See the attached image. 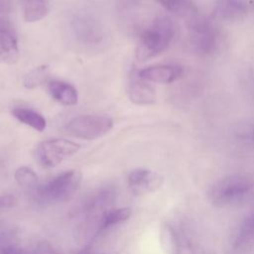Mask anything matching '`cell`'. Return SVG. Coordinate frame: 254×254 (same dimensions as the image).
<instances>
[{"mask_svg":"<svg viewBox=\"0 0 254 254\" xmlns=\"http://www.w3.org/2000/svg\"><path fill=\"white\" fill-rule=\"evenodd\" d=\"M1 254H26V252L23 249L16 246L15 244H11L7 246L5 249H3Z\"/></svg>","mask_w":254,"mask_h":254,"instance_id":"obj_26","label":"cell"},{"mask_svg":"<svg viewBox=\"0 0 254 254\" xmlns=\"http://www.w3.org/2000/svg\"><path fill=\"white\" fill-rule=\"evenodd\" d=\"M247 11L243 0H220L217 4V14L225 19L239 18Z\"/></svg>","mask_w":254,"mask_h":254,"instance_id":"obj_17","label":"cell"},{"mask_svg":"<svg viewBox=\"0 0 254 254\" xmlns=\"http://www.w3.org/2000/svg\"><path fill=\"white\" fill-rule=\"evenodd\" d=\"M129 96L130 100L136 104H151L155 101L154 89L140 77L131 81Z\"/></svg>","mask_w":254,"mask_h":254,"instance_id":"obj_13","label":"cell"},{"mask_svg":"<svg viewBox=\"0 0 254 254\" xmlns=\"http://www.w3.org/2000/svg\"><path fill=\"white\" fill-rule=\"evenodd\" d=\"M81 173L78 170L64 172L37 190L40 200L46 203H59L70 198L79 188Z\"/></svg>","mask_w":254,"mask_h":254,"instance_id":"obj_3","label":"cell"},{"mask_svg":"<svg viewBox=\"0 0 254 254\" xmlns=\"http://www.w3.org/2000/svg\"><path fill=\"white\" fill-rule=\"evenodd\" d=\"M49 91L53 98L63 105L71 106L77 102V91L68 82L53 80L49 83Z\"/></svg>","mask_w":254,"mask_h":254,"instance_id":"obj_11","label":"cell"},{"mask_svg":"<svg viewBox=\"0 0 254 254\" xmlns=\"http://www.w3.org/2000/svg\"><path fill=\"white\" fill-rule=\"evenodd\" d=\"M79 149V144L66 139H49L37 146L35 158L42 167L55 168L64 159L75 154Z\"/></svg>","mask_w":254,"mask_h":254,"instance_id":"obj_4","label":"cell"},{"mask_svg":"<svg viewBox=\"0 0 254 254\" xmlns=\"http://www.w3.org/2000/svg\"><path fill=\"white\" fill-rule=\"evenodd\" d=\"M254 237V218L248 219L239 229L235 240H234V247L236 249H244L249 245Z\"/></svg>","mask_w":254,"mask_h":254,"instance_id":"obj_20","label":"cell"},{"mask_svg":"<svg viewBox=\"0 0 254 254\" xmlns=\"http://www.w3.org/2000/svg\"><path fill=\"white\" fill-rule=\"evenodd\" d=\"M181 243V236L176 229L168 222L160 226V244L165 254H178Z\"/></svg>","mask_w":254,"mask_h":254,"instance_id":"obj_14","label":"cell"},{"mask_svg":"<svg viewBox=\"0 0 254 254\" xmlns=\"http://www.w3.org/2000/svg\"><path fill=\"white\" fill-rule=\"evenodd\" d=\"M158 2L166 10L179 15L189 14L192 9H194L190 0H158Z\"/></svg>","mask_w":254,"mask_h":254,"instance_id":"obj_21","label":"cell"},{"mask_svg":"<svg viewBox=\"0 0 254 254\" xmlns=\"http://www.w3.org/2000/svg\"><path fill=\"white\" fill-rule=\"evenodd\" d=\"M12 114L20 122L32 127L33 129L39 132L44 131L46 129V119L39 112L33 109L25 107H15L12 110Z\"/></svg>","mask_w":254,"mask_h":254,"instance_id":"obj_15","label":"cell"},{"mask_svg":"<svg viewBox=\"0 0 254 254\" xmlns=\"http://www.w3.org/2000/svg\"><path fill=\"white\" fill-rule=\"evenodd\" d=\"M132 209L130 207L109 208L101 213L97 222V232L104 231L114 225L122 223L130 218Z\"/></svg>","mask_w":254,"mask_h":254,"instance_id":"obj_12","label":"cell"},{"mask_svg":"<svg viewBox=\"0 0 254 254\" xmlns=\"http://www.w3.org/2000/svg\"><path fill=\"white\" fill-rule=\"evenodd\" d=\"M113 200V193L109 190H101L96 194H94L92 197L89 198L86 204V208L88 210H94L101 207H104L105 205H108Z\"/></svg>","mask_w":254,"mask_h":254,"instance_id":"obj_22","label":"cell"},{"mask_svg":"<svg viewBox=\"0 0 254 254\" xmlns=\"http://www.w3.org/2000/svg\"><path fill=\"white\" fill-rule=\"evenodd\" d=\"M178 254H196V251L190 240H189L188 238L181 237V243Z\"/></svg>","mask_w":254,"mask_h":254,"instance_id":"obj_23","label":"cell"},{"mask_svg":"<svg viewBox=\"0 0 254 254\" xmlns=\"http://www.w3.org/2000/svg\"><path fill=\"white\" fill-rule=\"evenodd\" d=\"M23 16L26 22H37L49 12V0H22Z\"/></svg>","mask_w":254,"mask_h":254,"instance_id":"obj_16","label":"cell"},{"mask_svg":"<svg viewBox=\"0 0 254 254\" xmlns=\"http://www.w3.org/2000/svg\"><path fill=\"white\" fill-rule=\"evenodd\" d=\"M79 254H91L87 249H84V250H82Z\"/></svg>","mask_w":254,"mask_h":254,"instance_id":"obj_29","label":"cell"},{"mask_svg":"<svg viewBox=\"0 0 254 254\" xmlns=\"http://www.w3.org/2000/svg\"><path fill=\"white\" fill-rule=\"evenodd\" d=\"M113 126L111 118L98 115H81L72 118L64 127L67 134L81 139L93 140L105 135Z\"/></svg>","mask_w":254,"mask_h":254,"instance_id":"obj_5","label":"cell"},{"mask_svg":"<svg viewBox=\"0 0 254 254\" xmlns=\"http://www.w3.org/2000/svg\"><path fill=\"white\" fill-rule=\"evenodd\" d=\"M181 66L173 64H158L145 67L138 72V76L144 80L157 83H171L182 76Z\"/></svg>","mask_w":254,"mask_h":254,"instance_id":"obj_9","label":"cell"},{"mask_svg":"<svg viewBox=\"0 0 254 254\" xmlns=\"http://www.w3.org/2000/svg\"><path fill=\"white\" fill-rule=\"evenodd\" d=\"M10 1L9 0H0V15L9 10Z\"/></svg>","mask_w":254,"mask_h":254,"instance_id":"obj_28","label":"cell"},{"mask_svg":"<svg viewBox=\"0 0 254 254\" xmlns=\"http://www.w3.org/2000/svg\"><path fill=\"white\" fill-rule=\"evenodd\" d=\"M12 203H13V196H11V195L0 196V209L9 207Z\"/></svg>","mask_w":254,"mask_h":254,"instance_id":"obj_27","label":"cell"},{"mask_svg":"<svg viewBox=\"0 0 254 254\" xmlns=\"http://www.w3.org/2000/svg\"><path fill=\"white\" fill-rule=\"evenodd\" d=\"M175 34V27L171 19L161 17L145 29L139 40L136 57L139 61H147L161 54L169 46Z\"/></svg>","mask_w":254,"mask_h":254,"instance_id":"obj_2","label":"cell"},{"mask_svg":"<svg viewBox=\"0 0 254 254\" xmlns=\"http://www.w3.org/2000/svg\"><path fill=\"white\" fill-rule=\"evenodd\" d=\"M19 56L18 39L10 22L0 18V63L12 64L17 62Z\"/></svg>","mask_w":254,"mask_h":254,"instance_id":"obj_8","label":"cell"},{"mask_svg":"<svg viewBox=\"0 0 254 254\" xmlns=\"http://www.w3.org/2000/svg\"><path fill=\"white\" fill-rule=\"evenodd\" d=\"M242 127L244 128L240 132V137H242L244 140L254 142V123H249Z\"/></svg>","mask_w":254,"mask_h":254,"instance_id":"obj_25","label":"cell"},{"mask_svg":"<svg viewBox=\"0 0 254 254\" xmlns=\"http://www.w3.org/2000/svg\"><path fill=\"white\" fill-rule=\"evenodd\" d=\"M49 74H50L49 65L43 64V65L37 66L25 75L23 79V84L25 87L30 89L36 88L47 80V78L49 77Z\"/></svg>","mask_w":254,"mask_h":254,"instance_id":"obj_18","label":"cell"},{"mask_svg":"<svg viewBox=\"0 0 254 254\" xmlns=\"http://www.w3.org/2000/svg\"><path fill=\"white\" fill-rule=\"evenodd\" d=\"M129 190L135 195H144L160 190L164 184V177L152 170H133L127 179Z\"/></svg>","mask_w":254,"mask_h":254,"instance_id":"obj_6","label":"cell"},{"mask_svg":"<svg viewBox=\"0 0 254 254\" xmlns=\"http://www.w3.org/2000/svg\"><path fill=\"white\" fill-rule=\"evenodd\" d=\"M32 254H59V253L50 243L43 241L36 246Z\"/></svg>","mask_w":254,"mask_h":254,"instance_id":"obj_24","label":"cell"},{"mask_svg":"<svg viewBox=\"0 0 254 254\" xmlns=\"http://www.w3.org/2000/svg\"><path fill=\"white\" fill-rule=\"evenodd\" d=\"M254 189V180L246 175H229L215 181L207 190V200L216 207L235 204Z\"/></svg>","mask_w":254,"mask_h":254,"instance_id":"obj_1","label":"cell"},{"mask_svg":"<svg viewBox=\"0 0 254 254\" xmlns=\"http://www.w3.org/2000/svg\"><path fill=\"white\" fill-rule=\"evenodd\" d=\"M15 180L19 186L27 190H34L37 188L39 180L36 173L29 167H20L15 172Z\"/></svg>","mask_w":254,"mask_h":254,"instance_id":"obj_19","label":"cell"},{"mask_svg":"<svg viewBox=\"0 0 254 254\" xmlns=\"http://www.w3.org/2000/svg\"><path fill=\"white\" fill-rule=\"evenodd\" d=\"M190 42L196 52L209 55L217 47L216 31L208 22L196 20L190 26Z\"/></svg>","mask_w":254,"mask_h":254,"instance_id":"obj_7","label":"cell"},{"mask_svg":"<svg viewBox=\"0 0 254 254\" xmlns=\"http://www.w3.org/2000/svg\"><path fill=\"white\" fill-rule=\"evenodd\" d=\"M73 30L76 37L86 44H97L102 38V31L97 21L88 16L80 15L73 20Z\"/></svg>","mask_w":254,"mask_h":254,"instance_id":"obj_10","label":"cell"}]
</instances>
